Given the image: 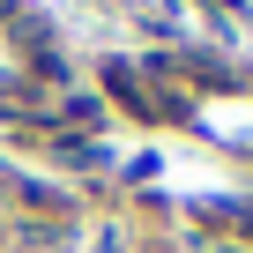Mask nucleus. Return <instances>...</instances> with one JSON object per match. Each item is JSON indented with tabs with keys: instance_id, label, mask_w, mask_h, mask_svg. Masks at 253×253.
Wrapping results in <instances>:
<instances>
[{
	"instance_id": "1",
	"label": "nucleus",
	"mask_w": 253,
	"mask_h": 253,
	"mask_svg": "<svg viewBox=\"0 0 253 253\" xmlns=\"http://www.w3.org/2000/svg\"><path fill=\"white\" fill-rule=\"evenodd\" d=\"M201 253H238V246H201Z\"/></svg>"
}]
</instances>
